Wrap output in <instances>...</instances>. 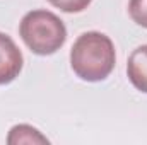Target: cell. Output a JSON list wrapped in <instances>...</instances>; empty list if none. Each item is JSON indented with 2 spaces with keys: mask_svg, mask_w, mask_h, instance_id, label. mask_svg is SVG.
<instances>
[{
  "mask_svg": "<svg viewBox=\"0 0 147 145\" xmlns=\"http://www.w3.org/2000/svg\"><path fill=\"white\" fill-rule=\"evenodd\" d=\"M116 55L113 41L98 31H87L75 39L70 50L74 73L87 82L105 80L115 68Z\"/></svg>",
  "mask_w": 147,
  "mask_h": 145,
  "instance_id": "6da1fadb",
  "label": "cell"
},
{
  "mask_svg": "<svg viewBox=\"0 0 147 145\" xmlns=\"http://www.w3.org/2000/svg\"><path fill=\"white\" fill-rule=\"evenodd\" d=\"M9 145H19V144H48V138L41 135L34 126L31 125H16L10 128L9 137H7Z\"/></svg>",
  "mask_w": 147,
  "mask_h": 145,
  "instance_id": "5b68a950",
  "label": "cell"
},
{
  "mask_svg": "<svg viewBox=\"0 0 147 145\" xmlns=\"http://www.w3.org/2000/svg\"><path fill=\"white\" fill-rule=\"evenodd\" d=\"M22 53L14 39L0 33V85L10 84L22 70Z\"/></svg>",
  "mask_w": 147,
  "mask_h": 145,
  "instance_id": "3957f363",
  "label": "cell"
},
{
  "mask_svg": "<svg viewBox=\"0 0 147 145\" xmlns=\"http://www.w3.org/2000/svg\"><path fill=\"white\" fill-rule=\"evenodd\" d=\"M48 2L53 7H57V9L63 10V12L72 14V12H82V10H86L92 0H48Z\"/></svg>",
  "mask_w": 147,
  "mask_h": 145,
  "instance_id": "52a82bcc",
  "label": "cell"
},
{
  "mask_svg": "<svg viewBox=\"0 0 147 145\" xmlns=\"http://www.w3.org/2000/svg\"><path fill=\"white\" fill-rule=\"evenodd\" d=\"M127 75L135 89L147 94V44L135 48L127 62Z\"/></svg>",
  "mask_w": 147,
  "mask_h": 145,
  "instance_id": "277c9868",
  "label": "cell"
},
{
  "mask_svg": "<svg viewBox=\"0 0 147 145\" xmlns=\"http://www.w3.org/2000/svg\"><path fill=\"white\" fill-rule=\"evenodd\" d=\"M128 14L135 24L147 29V0H130Z\"/></svg>",
  "mask_w": 147,
  "mask_h": 145,
  "instance_id": "8992f818",
  "label": "cell"
},
{
  "mask_svg": "<svg viewBox=\"0 0 147 145\" xmlns=\"http://www.w3.org/2000/svg\"><path fill=\"white\" fill-rule=\"evenodd\" d=\"M19 34L33 53L46 56L57 53L63 46L67 29L57 14L39 9L28 12L22 17L19 24Z\"/></svg>",
  "mask_w": 147,
  "mask_h": 145,
  "instance_id": "7a4b0ae2",
  "label": "cell"
}]
</instances>
